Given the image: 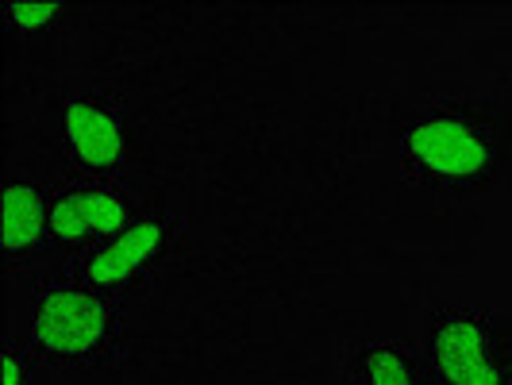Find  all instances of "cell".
Wrapping results in <instances>:
<instances>
[{
    "instance_id": "obj_9",
    "label": "cell",
    "mask_w": 512,
    "mask_h": 385,
    "mask_svg": "<svg viewBox=\"0 0 512 385\" xmlns=\"http://www.w3.org/2000/svg\"><path fill=\"white\" fill-rule=\"evenodd\" d=\"M58 16H62V4L54 0H20L4 8V20L12 31H39L47 24H58Z\"/></svg>"
},
{
    "instance_id": "obj_10",
    "label": "cell",
    "mask_w": 512,
    "mask_h": 385,
    "mask_svg": "<svg viewBox=\"0 0 512 385\" xmlns=\"http://www.w3.org/2000/svg\"><path fill=\"white\" fill-rule=\"evenodd\" d=\"M0 385H27V359L16 347L4 351V382Z\"/></svg>"
},
{
    "instance_id": "obj_6",
    "label": "cell",
    "mask_w": 512,
    "mask_h": 385,
    "mask_svg": "<svg viewBox=\"0 0 512 385\" xmlns=\"http://www.w3.org/2000/svg\"><path fill=\"white\" fill-rule=\"evenodd\" d=\"M128 224L124 197L108 189H66L51 201V235L62 243H81L89 235H120Z\"/></svg>"
},
{
    "instance_id": "obj_3",
    "label": "cell",
    "mask_w": 512,
    "mask_h": 385,
    "mask_svg": "<svg viewBox=\"0 0 512 385\" xmlns=\"http://www.w3.org/2000/svg\"><path fill=\"white\" fill-rule=\"evenodd\" d=\"M405 154L409 162L428 174L432 181H478L489 174L493 166V139L486 135L482 124H474L470 116H428L405 135Z\"/></svg>"
},
{
    "instance_id": "obj_7",
    "label": "cell",
    "mask_w": 512,
    "mask_h": 385,
    "mask_svg": "<svg viewBox=\"0 0 512 385\" xmlns=\"http://www.w3.org/2000/svg\"><path fill=\"white\" fill-rule=\"evenodd\" d=\"M43 235H51V205L27 189V185H8L4 193V220H0V247L4 255H31Z\"/></svg>"
},
{
    "instance_id": "obj_5",
    "label": "cell",
    "mask_w": 512,
    "mask_h": 385,
    "mask_svg": "<svg viewBox=\"0 0 512 385\" xmlns=\"http://www.w3.org/2000/svg\"><path fill=\"white\" fill-rule=\"evenodd\" d=\"M62 135L77 162L93 174H108L124 158V128L120 120L97 101H66L62 108Z\"/></svg>"
},
{
    "instance_id": "obj_1",
    "label": "cell",
    "mask_w": 512,
    "mask_h": 385,
    "mask_svg": "<svg viewBox=\"0 0 512 385\" xmlns=\"http://www.w3.org/2000/svg\"><path fill=\"white\" fill-rule=\"evenodd\" d=\"M31 351L51 362L101 359L116 335V308L104 301L97 289L81 285H54L39 289L31 308Z\"/></svg>"
},
{
    "instance_id": "obj_2",
    "label": "cell",
    "mask_w": 512,
    "mask_h": 385,
    "mask_svg": "<svg viewBox=\"0 0 512 385\" xmlns=\"http://www.w3.org/2000/svg\"><path fill=\"white\" fill-rule=\"evenodd\" d=\"M432 370L443 385H512V362L493 316L447 308L432 324Z\"/></svg>"
},
{
    "instance_id": "obj_8",
    "label": "cell",
    "mask_w": 512,
    "mask_h": 385,
    "mask_svg": "<svg viewBox=\"0 0 512 385\" xmlns=\"http://www.w3.org/2000/svg\"><path fill=\"white\" fill-rule=\"evenodd\" d=\"M347 385H424V374L405 347L397 343H370L355 359V374Z\"/></svg>"
},
{
    "instance_id": "obj_4",
    "label": "cell",
    "mask_w": 512,
    "mask_h": 385,
    "mask_svg": "<svg viewBox=\"0 0 512 385\" xmlns=\"http://www.w3.org/2000/svg\"><path fill=\"white\" fill-rule=\"evenodd\" d=\"M170 239H174V228L166 220L131 224L85 262V282L89 289H120V285L135 282L154 258L170 247Z\"/></svg>"
}]
</instances>
